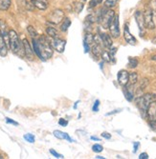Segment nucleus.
<instances>
[{"mask_svg": "<svg viewBox=\"0 0 156 159\" xmlns=\"http://www.w3.org/2000/svg\"><path fill=\"white\" fill-rule=\"evenodd\" d=\"M118 2V0H105V7L107 9H112L113 7H115Z\"/></svg>", "mask_w": 156, "mask_h": 159, "instance_id": "obj_25", "label": "nucleus"}, {"mask_svg": "<svg viewBox=\"0 0 156 159\" xmlns=\"http://www.w3.org/2000/svg\"><path fill=\"white\" fill-rule=\"evenodd\" d=\"M151 60H156V55H154V56L151 57Z\"/></svg>", "mask_w": 156, "mask_h": 159, "instance_id": "obj_43", "label": "nucleus"}, {"mask_svg": "<svg viewBox=\"0 0 156 159\" xmlns=\"http://www.w3.org/2000/svg\"><path fill=\"white\" fill-rule=\"evenodd\" d=\"M109 31L112 38H118L121 35V31H120V24H119V16L115 14L114 18H113L110 26H109Z\"/></svg>", "mask_w": 156, "mask_h": 159, "instance_id": "obj_7", "label": "nucleus"}, {"mask_svg": "<svg viewBox=\"0 0 156 159\" xmlns=\"http://www.w3.org/2000/svg\"><path fill=\"white\" fill-rule=\"evenodd\" d=\"M149 158V154L147 152H143L139 155V159H148Z\"/></svg>", "mask_w": 156, "mask_h": 159, "instance_id": "obj_37", "label": "nucleus"}, {"mask_svg": "<svg viewBox=\"0 0 156 159\" xmlns=\"http://www.w3.org/2000/svg\"><path fill=\"white\" fill-rule=\"evenodd\" d=\"M91 52L96 57V58H100L101 55H102V52H103L101 44L94 42L93 44H92V47H91Z\"/></svg>", "mask_w": 156, "mask_h": 159, "instance_id": "obj_16", "label": "nucleus"}, {"mask_svg": "<svg viewBox=\"0 0 156 159\" xmlns=\"http://www.w3.org/2000/svg\"><path fill=\"white\" fill-rule=\"evenodd\" d=\"M97 158H98V159H105V157H103V156H100V155H98V156H97Z\"/></svg>", "mask_w": 156, "mask_h": 159, "instance_id": "obj_42", "label": "nucleus"}, {"mask_svg": "<svg viewBox=\"0 0 156 159\" xmlns=\"http://www.w3.org/2000/svg\"><path fill=\"white\" fill-rule=\"evenodd\" d=\"M59 124H60L61 126H62V127H66V126L68 125V121H67L66 119L61 118V119L59 120Z\"/></svg>", "mask_w": 156, "mask_h": 159, "instance_id": "obj_35", "label": "nucleus"}, {"mask_svg": "<svg viewBox=\"0 0 156 159\" xmlns=\"http://www.w3.org/2000/svg\"><path fill=\"white\" fill-rule=\"evenodd\" d=\"M138 82V75L137 73H130L129 74V83L127 85L129 86H134L136 83Z\"/></svg>", "mask_w": 156, "mask_h": 159, "instance_id": "obj_21", "label": "nucleus"}, {"mask_svg": "<svg viewBox=\"0 0 156 159\" xmlns=\"http://www.w3.org/2000/svg\"><path fill=\"white\" fill-rule=\"evenodd\" d=\"M12 5V0H0V11H7Z\"/></svg>", "mask_w": 156, "mask_h": 159, "instance_id": "obj_22", "label": "nucleus"}, {"mask_svg": "<svg viewBox=\"0 0 156 159\" xmlns=\"http://www.w3.org/2000/svg\"><path fill=\"white\" fill-rule=\"evenodd\" d=\"M103 150H104V148H103L102 145H100V144H95V145L92 146V151H93L94 152H97V153L102 152Z\"/></svg>", "mask_w": 156, "mask_h": 159, "instance_id": "obj_29", "label": "nucleus"}, {"mask_svg": "<svg viewBox=\"0 0 156 159\" xmlns=\"http://www.w3.org/2000/svg\"><path fill=\"white\" fill-rule=\"evenodd\" d=\"M53 134H54L55 137L59 138V139H61V140H68L69 142H73V140L70 138V136H69L68 134L63 133V132H61V131H58V129H56V131H54Z\"/></svg>", "mask_w": 156, "mask_h": 159, "instance_id": "obj_19", "label": "nucleus"}, {"mask_svg": "<svg viewBox=\"0 0 156 159\" xmlns=\"http://www.w3.org/2000/svg\"><path fill=\"white\" fill-rule=\"evenodd\" d=\"M101 57H102V59H103L105 62H108V63H109V62L112 61V60H111V56H110V54H109V52L103 51Z\"/></svg>", "mask_w": 156, "mask_h": 159, "instance_id": "obj_27", "label": "nucleus"}, {"mask_svg": "<svg viewBox=\"0 0 156 159\" xmlns=\"http://www.w3.org/2000/svg\"><path fill=\"white\" fill-rule=\"evenodd\" d=\"M83 42L87 43L88 45H92L94 43V35L90 33H87L85 34V35H84V38H83Z\"/></svg>", "mask_w": 156, "mask_h": 159, "instance_id": "obj_24", "label": "nucleus"}, {"mask_svg": "<svg viewBox=\"0 0 156 159\" xmlns=\"http://www.w3.org/2000/svg\"><path fill=\"white\" fill-rule=\"evenodd\" d=\"M33 50L37 57L45 61L51 58L53 55V47L51 45V41L46 36H40L39 38H33Z\"/></svg>", "mask_w": 156, "mask_h": 159, "instance_id": "obj_1", "label": "nucleus"}, {"mask_svg": "<svg viewBox=\"0 0 156 159\" xmlns=\"http://www.w3.org/2000/svg\"><path fill=\"white\" fill-rule=\"evenodd\" d=\"M23 42V47H24V52H25V56L27 57V59H29V60H34L35 58V56H34V50H32L31 48V45H30V43L28 42V40L26 38H23L22 40Z\"/></svg>", "mask_w": 156, "mask_h": 159, "instance_id": "obj_10", "label": "nucleus"}, {"mask_svg": "<svg viewBox=\"0 0 156 159\" xmlns=\"http://www.w3.org/2000/svg\"><path fill=\"white\" fill-rule=\"evenodd\" d=\"M9 47L13 53H16L21 57L25 55L23 42L20 41L18 34L13 30L9 31Z\"/></svg>", "mask_w": 156, "mask_h": 159, "instance_id": "obj_2", "label": "nucleus"}, {"mask_svg": "<svg viewBox=\"0 0 156 159\" xmlns=\"http://www.w3.org/2000/svg\"><path fill=\"white\" fill-rule=\"evenodd\" d=\"M99 106H100V100H96V101H95V103H94V106H93V108H92L93 111L97 112V111H99Z\"/></svg>", "mask_w": 156, "mask_h": 159, "instance_id": "obj_33", "label": "nucleus"}, {"mask_svg": "<svg viewBox=\"0 0 156 159\" xmlns=\"http://www.w3.org/2000/svg\"><path fill=\"white\" fill-rule=\"evenodd\" d=\"M27 31L29 33V34L33 37V38H37V32L36 31V29L33 26H28L27 27Z\"/></svg>", "mask_w": 156, "mask_h": 159, "instance_id": "obj_26", "label": "nucleus"}, {"mask_svg": "<svg viewBox=\"0 0 156 159\" xmlns=\"http://www.w3.org/2000/svg\"><path fill=\"white\" fill-rule=\"evenodd\" d=\"M118 83L122 86L124 87L129 83V73L125 70H122L118 73Z\"/></svg>", "mask_w": 156, "mask_h": 159, "instance_id": "obj_13", "label": "nucleus"}, {"mask_svg": "<svg viewBox=\"0 0 156 159\" xmlns=\"http://www.w3.org/2000/svg\"><path fill=\"white\" fill-rule=\"evenodd\" d=\"M138 147H139V143H138V142H136V143L134 144V152H137Z\"/></svg>", "mask_w": 156, "mask_h": 159, "instance_id": "obj_40", "label": "nucleus"}, {"mask_svg": "<svg viewBox=\"0 0 156 159\" xmlns=\"http://www.w3.org/2000/svg\"><path fill=\"white\" fill-rule=\"evenodd\" d=\"M102 137H104L105 139H110L111 138V134H108V133H106V132H105V133L102 134Z\"/></svg>", "mask_w": 156, "mask_h": 159, "instance_id": "obj_39", "label": "nucleus"}, {"mask_svg": "<svg viewBox=\"0 0 156 159\" xmlns=\"http://www.w3.org/2000/svg\"><path fill=\"white\" fill-rule=\"evenodd\" d=\"M97 23L102 24L104 29H108L113 18L115 16V11L104 7L97 12Z\"/></svg>", "mask_w": 156, "mask_h": 159, "instance_id": "obj_3", "label": "nucleus"}, {"mask_svg": "<svg viewBox=\"0 0 156 159\" xmlns=\"http://www.w3.org/2000/svg\"><path fill=\"white\" fill-rule=\"evenodd\" d=\"M0 33L3 35L6 43L9 45V31H8V26L6 22L2 19H0Z\"/></svg>", "mask_w": 156, "mask_h": 159, "instance_id": "obj_14", "label": "nucleus"}, {"mask_svg": "<svg viewBox=\"0 0 156 159\" xmlns=\"http://www.w3.org/2000/svg\"><path fill=\"white\" fill-rule=\"evenodd\" d=\"M34 7L37 8L38 10H46L48 7L47 0H31Z\"/></svg>", "mask_w": 156, "mask_h": 159, "instance_id": "obj_18", "label": "nucleus"}, {"mask_svg": "<svg viewBox=\"0 0 156 159\" xmlns=\"http://www.w3.org/2000/svg\"><path fill=\"white\" fill-rule=\"evenodd\" d=\"M147 118L149 119L150 127L153 129H156V100L149 104L147 111Z\"/></svg>", "mask_w": 156, "mask_h": 159, "instance_id": "obj_5", "label": "nucleus"}, {"mask_svg": "<svg viewBox=\"0 0 156 159\" xmlns=\"http://www.w3.org/2000/svg\"><path fill=\"white\" fill-rule=\"evenodd\" d=\"M70 25H71V20H70L68 17L64 18V19L62 20L61 25V32H66V31L68 30V28L70 27Z\"/></svg>", "mask_w": 156, "mask_h": 159, "instance_id": "obj_23", "label": "nucleus"}, {"mask_svg": "<svg viewBox=\"0 0 156 159\" xmlns=\"http://www.w3.org/2000/svg\"><path fill=\"white\" fill-rule=\"evenodd\" d=\"M51 45L53 47V49L55 51H56L60 53H62L65 50V46H66V41L61 38H52L51 41Z\"/></svg>", "mask_w": 156, "mask_h": 159, "instance_id": "obj_9", "label": "nucleus"}, {"mask_svg": "<svg viewBox=\"0 0 156 159\" xmlns=\"http://www.w3.org/2000/svg\"><path fill=\"white\" fill-rule=\"evenodd\" d=\"M156 98L155 94L153 93H146L142 96H139L136 100L137 107L139 108L141 114L143 115V117H147V111L149 106V104L154 101Z\"/></svg>", "mask_w": 156, "mask_h": 159, "instance_id": "obj_4", "label": "nucleus"}, {"mask_svg": "<svg viewBox=\"0 0 156 159\" xmlns=\"http://www.w3.org/2000/svg\"><path fill=\"white\" fill-rule=\"evenodd\" d=\"M83 47H84V50H85V52H88L91 49H90V45H88L87 43L83 42Z\"/></svg>", "mask_w": 156, "mask_h": 159, "instance_id": "obj_38", "label": "nucleus"}, {"mask_svg": "<svg viewBox=\"0 0 156 159\" xmlns=\"http://www.w3.org/2000/svg\"><path fill=\"white\" fill-rule=\"evenodd\" d=\"M6 122H7L8 124H12V125H15V126H18V123H17V122L13 121L12 119H11V118H9V117H6Z\"/></svg>", "mask_w": 156, "mask_h": 159, "instance_id": "obj_36", "label": "nucleus"}, {"mask_svg": "<svg viewBox=\"0 0 156 159\" xmlns=\"http://www.w3.org/2000/svg\"><path fill=\"white\" fill-rule=\"evenodd\" d=\"M138 65V60L133 58V57H129V66L132 69L136 68Z\"/></svg>", "mask_w": 156, "mask_h": 159, "instance_id": "obj_30", "label": "nucleus"}, {"mask_svg": "<svg viewBox=\"0 0 156 159\" xmlns=\"http://www.w3.org/2000/svg\"><path fill=\"white\" fill-rule=\"evenodd\" d=\"M91 139H92V140H95V141H100V140H101L100 138L95 137V136H91Z\"/></svg>", "mask_w": 156, "mask_h": 159, "instance_id": "obj_41", "label": "nucleus"}, {"mask_svg": "<svg viewBox=\"0 0 156 159\" xmlns=\"http://www.w3.org/2000/svg\"><path fill=\"white\" fill-rule=\"evenodd\" d=\"M124 40L129 43L130 45H135L136 44V38L131 34L130 31H129V25L125 24L124 25Z\"/></svg>", "mask_w": 156, "mask_h": 159, "instance_id": "obj_12", "label": "nucleus"}, {"mask_svg": "<svg viewBox=\"0 0 156 159\" xmlns=\"http://www.w3.org/2000/svg\"><path fill=\"white\" fill-rule=\"evenodd\" d=\"M50 152H51V154H53L56 158H63V155L58 153V152H56L55 150H53V149L50 150Z\"/></svg>", "mask_w": 156, "mask_h": 159, "instance_id": "obj_34", "label": "nucleus"}, {"mask_svg": "<svg viewBox=\"0 0 156 159\" xmlns=\"http://www.w3.org/2000/svg\"><path fill=\"white\" fill-rule=\"evenodd\" d=\"M148 84H149V81H148V79H143V80H142V82H141V85H140V90L141 91H143L145 88H146V87L148 86Z\"/></svg>", "mask_w": 156, "mask_h": 159, "instance_id": "obj_32", "label": "nucleus"}, {"mask_svg": "<svg viewBox=\"0 0 156 159\" xmlns=\"http://www.w3.org/2000/svg\"><path fill=\"white\" fill-rule=\"evenodd\" d=\"M46 34H48V36H50L51 38H58L59 37V33L56 30L55 28L52 27H47L46 28Z\"/></svg>", "mask_w": 156, "mask_h": 159, "instance_id": "obj_20", "label": "nucleus"}, {"mask_svg": "<svg viewBox=\"0 0 156 159\" xmlns=\"http://www.w3.org/2000/svg\"><path fill=\"white\" fill-rule=\"evenodd\" d=\"M135 20H136V23L138 25V28L140 30V33L141 34L144 33L145 29H146V26H145V21H144V14L142 13L140 11H137L135 12Z\"/></svg>", "mask_w": 156, "mask_h": 159, "instance_id": "obj_11", "label": "nucleus"}, {"mask_svg": "<svg viewBox=\"0 0 156 159\" xmlns=\"http://www.w3.org/2000/svg\"><path fill=\"white\" fill-rule=\"evenodd\" d=\"M8 53V48H7V43L3 37V35L0 33V56H6Z\"/></svg>", "mask_w": 156, "mask_h": 159, "instance_id": "obj_17", "label": "nucleus"}, {"mask_svg": "<svg viewBox=\"0 0 156 159\" xmlns=\"http://www.w3.org/2000/svg\"><path fill=\"white\" fill-rule=\"evenodd\" d=\"M73 7H74V11H75L77 13H80V12L82 11V9H83V4L80 3V2L76 1V2H74Z\"/></svg>", "mask_w": 156, "mask_h": 159, "instance_id": "obj_28", "label": "nucleus"}, {"mask_svg": "<svg viewBox=\"0 0 156 159\" xmlns=\"http://www.w3.org/2000/svg\"><path fill=\"white\" fill-rule=\"evenodd\" d=\"M100 37L102 39V43L104 44V46L107 49H110L112 48V45H113V42H112V38L109 34H100Z\"/></svg>", "mask_w": 156, "mask_h": 159, "instance_id": "obj_15", "label": "nucleus"}, {"mask_svg": "<svg viewBox=\"0 0 156 159\" xmlns=\"http://www.w3.org/2000/svg\"><path fill=\"white\" fill-rule=\"evenodd\" d=\"M23 137H24V139L26 141H28L29 143H34L35 142V135L32 134H24Z\"/></svg>", "mask_w": 156, "mask_h": 159, "instance_id": "obj_31", "label": "nucleus"}, {"mask_svg": "<svg viewBox=\"0 0 156 159\" xmlns=\"http://www.w3.org/2000/svg\"><path fill=\"white\" fill-rule=\"evenodd\" d=\"M144 21H145V26L146 29L149 30H154L155 29V24L153 21V11L150 7H148L145 11H144Z\"/></svg>", "mask_w": 156, "mask_h": 159, "instance_id": "obj_6", "label": "nucleus"}, {"mask_svg": "<svg viewBox=\"0 0 156 159\" xmlns=\"http://www.w3.org/2000/svg\"><path fill=\"white\" fill-rule=\"evenodd\" d=\"M64 19V12L62 10L56 9L53 11L48 16V21L52 24H59Z\"/></svg>", "mask_w": 156, "mask_h": 159, "instance_id": "obj_8", "label": "nucleus"}]
</instances>
